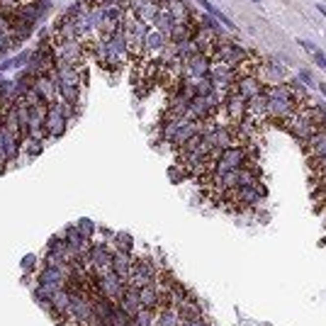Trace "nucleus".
<instances>
[{"mask_svg": "<svg viewBox=\"0 0 326 326\" xmlns=\"http://www.w3.org/2000/svg\"><path fill=\"white\" fill-rule=\"evenodd\" d=\"M249 161H253L249 146H229L222 151V156L214 161V173H231V171H239L244 168Z\"/></svg>", "mask_w": 326, "mask_h": 326, "instance_id": "obj_1", "label": "nucleus"}, {"mask_svg": "<svg viewBox=\"0 0 326 326\" xmlns=\"http://www.w3.org/2000/svg\"><path fill=\"white\" fill-rule=\"evenodd\" d=\"M302 149H304V153H307V158H309L312 173H314V176L322 173L326 168V127H322L317 134H312V136L302 144Z\"/></svg>", "mask_w": 326, "mask_h": 326, "instance_id": "obj_2", "label": "nucleus"}, {"mask_svg": "<svg viewBox=\"0 0 326 326\" xmlns=\"http://www.w3.org/2000/svg\"><path fill=\"white\" fill-rule=\"evenodd\" d=\"M158 273H161V268L151 261V258L139 256V258H134V261H131V273H129L127 285H129V287H136V290H141V287H146V285L156 282Z\"/></svg>", "mask_w": 326, "mask_h": 326, "instance_id": "obj_3", "label": "nucleus"}, {"mask_svg": "<svg viewBox=\"0 0 326 326\" xmlns=\"http://www.w3.org/2000/svg\"><path fill=\"white\" fill-rule=\"evenodd\" d=\"M263 195H265V188H263V185H256V188H234V190L226 193L231 207H236V209L258 207V202L263 200Z\"/></svg>", "mask_w": 326, "mask_h": 326, "instance_id": "obj_4", "label": "nucleus"}, {"mask_svg": "<svg viewBox=\"0 0 326 326\" xmlns=\"http://www.w3.org/2000/svg\"><path fill=\"white\" fill-rule=\"evenodd\" d=\"M95 287H98V295L100 297H105V300H110V302H117L120 297H122V292H125V282L115 275V273H107V275H102V277H95Z\"/></svg>", "mask_w": 326, "mask_h": 326, "instance_id": "obj_5", "label": "nucleus"}, {"mask_svg": "<svg viewBox=\"0 0 326 326\" xmlns=\"http://www.w3.org/2000/svg\"><path fill=\"white\" fill-rule=\"evenodd\" d=\"M68 120L64 117V110H61V100L51 102L49 105V112H47V131H49V139H61L68 129Z\"/></svg>", "mask_w": 326, "mask_h": 326, "instance_id": "obj_6", "label": "nucleus"}, {"mask_svg": "<svg viewBox=\"0 0 326 326\" xmlns=\"http://www.w3.org/2000/svg\"><path fill=\"white\" fill-rule=\"evenodd\" d=\"M224 112H226V120H229L226 125H241L246 120V100L236 90L226 93L224 95Z\"/></svg>", "mask_w": 326, "mask_h": 326, "instance_id": "obj_7", "label": "nucleus"}, {"mask_svg": "<svg viewBox=\"0 0 326 326\" xmlns=\"http://www.w3.org/2000/svg\"><path fill=\"white\" fill-rule=\"evenodd\" d=\"M234 90H236L244 100H251V98L261 95L263 90H265V85H263V80L258 78V73H246V75H239Z\"/></svg>", "mask_w": 326, "mask_h": 326, "instance_id": "obj_8", "label": "nucleus"}, {"mask_svg": "<svg viewBox=\"0 0 326 326\" xmlns=\"http://www.w3.org/2000/svg\"><path fill=\"white\" fill-rule=\"evenodd\" d=\"M209 66H212V59L207 54H195L190 56L185 66H183V78H202V75H209Z\"/></svg>", "mask_w": 326, "mask_h": 326, "instance_id": "obj_9", "label": "nucleus"}, {"mask_svg": "<svg viewBox=\"0 0 326 326\" xmlns=\"http://www.w3.org/2000/svg\"><path fill=\"white\" fill-rule=\"evenodd\" d=\"M117 307H120V309H122L129 319H134V317L144 309V307H141V300H139V290L127 285V287H125V292H122V297L117 300Z\"/></svg>", "mask_w": 326, "mask_h": 326, "instance_id": "obj_10", "label": "nucleus"}, {"mask_svg": "<svg viewBox=\"0 0 326 326\" xmlns=\"http://www.w3.org/2000/svg\"><path fill=\"white\" fill-rule=\"evenodd\" d=\"M139 300H141V307L144 309H158V307H163V292H161V287L156 282L141 287L139 290Z\"/></svg>", "mask_w": 326, "mask_h": 326, "instance_id": "obj_11", "label": "nucleus"}, {"mask_svg": "<svg viewBox=\"0 0 326 326\" xmlns=\"http://www.w3.org/2000/svg\"><path fill=\"white\" fill-rule=\"evenodd\" d=\"M131 261H134V256L127 253V251H115V253H112V273H115L125 285H127V280H129Z\"/></svg>", "mask_w": 326, "mask_h": 326, "instance_id": "obj_12", "label": "nucleus"}, {"mask_svg": "<svg viewBox=\"0 0 326 326\" xmlns=\"http://www.w3.org/2000/svg\"><path fill=\"white\" fill-rule=\"evenodd\" d=\"M153 326H183L178 307H158L153 317Z\"/></svg>", "mask_w": 326, "mask_h": 326, "instance_id": "obj_13", "label": "nucleus"}, {"mask_svg": "<svg viewBox=\"0 0 326 326\" xmlns=\"http://www.w3.org/2000/svg\"><path fill=\"white\" fill-rule=\"evenodd\" d=\"M178 312H180V319H183V322H190V319L202 317V304H200L195 297L190 295V297H188V300L178 307Z\"/></svg>", "mask_w": 326, "mask_h": 326, "instance_id": "obj_14", "label": "nucleus"}, {"mask_svg": "<svg viewBox=\"0 0 326 326\" xmlns=\"http://www.w3.org/2000/svg\"><path fill=\"white\" fill-rule=\"evenodd\" d=\"M173 25H176V22H173V17H171V12H168V10H163V7H161V10H158V15H156V20H153V25H151V27H153V29H156V32H161V34H163V37H168V34H171V29H173Z\"/></svg>", "mask_w": 326, "mask_h": 326, "instance_id": "obj_15", "label": "nucleus"}, {"mask_svg": "<svg viewBox=\"0 0 326 326\" xmlns=\"http://www.w3.org/2000/svg\"><path fill=\"white\" fill-rule=\"evenodd\" d=\"M20 151H22V156H27V158H37V156H42V151H44V141H37V139H32V136H25V139L20 141Z\"/></svg>", "mask_w": 326, "mask_h": 326, "instance_id": "obj_16", "label": "nucleus"}, {"mask_svg": "<svg viewBox=\"0 0 326 326\" xmlns=\"http://www.w3.org/2000/svg\"><path fill=\"white\" fill-rule=\"evenodd\" d=\"M158 10H161V7L151 0V2H144L141 7H136V10H134V17H136V20H141V22H146V25H153V20H156Z\"/></svg>", "mask_w": 326, "mask_h": 326, "instance_id": "obj_17", "label": "nucleus"}, {"mask_svg": "<svg viewBox=\"0 0 326 326\" xmlns=\"http://www.w3.org/2000/svg\"><path fill=\"white\" fill-rule=\"evenodd\" d=\"M112 251H127V253H131V249H134V241H131V236L127 234V231H115L112 234Z\"/></svg>", "mask_w": 326, "mask_h": 326, "instance_id": "obj_18", "label": "nucleus"}, {"mask_svg": "<svg viewBox=\"0 0 326 326\" xmlns=\"http://www.w3.org/2000/svg\"><path fill=\"white\" fill-rule=\"evenodd\" d=\"M153 317H156V309H141L129 324L131 326H153Z\"/></svg>", "mask_w": 326, "mask_h": 326, "instance_id": "obj_19", "label": "nucleus"}, {"mask_svg": "<svg viewBox=\"0 0 326 326\" xmlns=\"http://www.w3.org/2000/svg\"><path fill=\"white\" fill-rule=\"evenodd\" d=\"M75 226H78V231H80V234H83L85 239H90V241H93V234H95V224H93L90 219H80V222H78Z\"/></svg>", "mask_w": 326, "mask_h": 326, "instance_id": "obj_20", "label": "nucleus"}, {"mask_svg": "<svg viewBox=\"0 0 326 326\" xmlns=\"http://www.w3.org/2000/svg\"><path fill=\"white\" fill-rule=\"evenodd\" d=\"M307 88H314L317 85V80H314V75H312V71H307V68H300V75H297Z\"/></svg>", "mask_w": 326, "mask_h": 326, "instance_id": "obj_21", "label": "nucleus"}, {"mask_svg": "<svg viewBox=\"0 0 326 326\" xmlns=\"http://www.w3.org/2000/svg\"><path fill=\"white\" fill-rule=\"evenodd\" d=\"M168 176H171V180H176V183H178V180H183V178H188V173H185L180 166H173V168L168 171Z\"/></svg>", "mask_w": 326, "mask_h": 326, "instance_id": "obj_22", "label": "nucleus"}, {"mask_svg": "<svg viewBox=\"0 0 326 326\" xmlns=\"http://www.w3.org/2000/svg\"><path fill=\"white\" fill-rule=\"evenodd\" d=\"M314 185L319 188V195H322V193H326V168L322 171V173H317V178H314Z\"/></svg>", "mask_w": 326, "mask_h": 326, "instance_id": "obj_23", "label": "nucleus"}, {"mask_svg": "<svg viewBox=\"0 0 326 326\" xmlns=\"http://www.w3.org/2000/svg\"><path fill=\"white\" fill-rule=\"evenodd\" d=\"M297 44H300V47H302V49H304L307 54H314V51L319 49V47H317L314 42H309V39H297Z\"/></svg>", "mask_w": 326, "mask_h": 326, "instance_id": "obj_24", "label": "nucleus"}, {"mask_svg": "<svg viewBox=\"0 0 326 326\" xmlns=\"http://www.w3.org/2000/svg\"><path fill=\"white\" fill-rule=\"evenodd\" d=\"M312 59H314V64L319 66V68H324L326 71V54L322 51V49H317V51L312 54Z\"/></svg>", "mask_w": 326, "mask_h": 326, "instance_id": "obj_25", "label": "nucleus"}, {"mask_svg": "<svg viewBox=\"0 0 326 326\" xmlns=\"http://www.w3.org/2000/svg\"><path fill=\"white\" fill-rule=\"evenodd\" d=\"M183 326H212L209 324V319L202 314V317H197V319H190V322H183Z\"/></svg>", "mask_w": 326, "mask_h": 326, "instance_id": "obj_26", "label": "nucleus"}, {"mask_svg": "<svg viewBox=\"0 0 326 326\" xmlns=\"http://www.w3.org/2000/svg\"><path fill=\"white\" fill-rule=\"evenodd\" d=\"M34 265H37V258H34V256H25V258H22V268H25V270H32Z\"/></svg>", "mask_w": 326, "mask_h": 326, "instance_id": "obj_27", "label": "nucleus"}, {"mask_svg": "<svg viewBox=\"0 0 326 326\" xmlns=\"http://www.w3.org/2000/svg\"><path fill=\"white\" fill-rule=\"evenodd\" d=\"M317 88H319V93L326 98V83H322V80H319V83H317Z\"/></svg>", "mask_w": 326, "mask_h": 326, "instance_id": "obj_28", "label": "nucleus"}, {"mask_svg": "<svg viewBox=\"0 0 326 326\" xmlns=\"http://www.w3.org/2000/svg\"><path fill=\"white\" fill-rule=\"evenodd\" d=\"M317 7H319V12H322V15L326 17V5H317Z\"/></svg>", "mask_w": 326, "mask_h": 326, "instance_id": "obj_29", "label": "nucleus"}, {"mask_svg": "<svg viewBox=\"0 0 326 326\" xmlns=\"http://www.w3.org/2000/svg\"><path fill=\"white\" fill-rule=\"evenodd\" d=\"M251 2H261V0H251Z\"/></svg>", "mask_w": 326, "mask_h": 326, "instance_id": "obj_30", "label": "nucleus"}, {"mask_svg": "<svg viewBox=\"0 0 326 326\" xmlns=\"http://www.w3.org/2000/svg\"><path fill=\"white\" fill-rule=\"evenodd\" d=\"M95 326H105V324H95Z\"/></svg>", "mask_w": 326, "mask_h": 326, "instance_id": "obj_31", "label": "nucleus"}]
</instances>
